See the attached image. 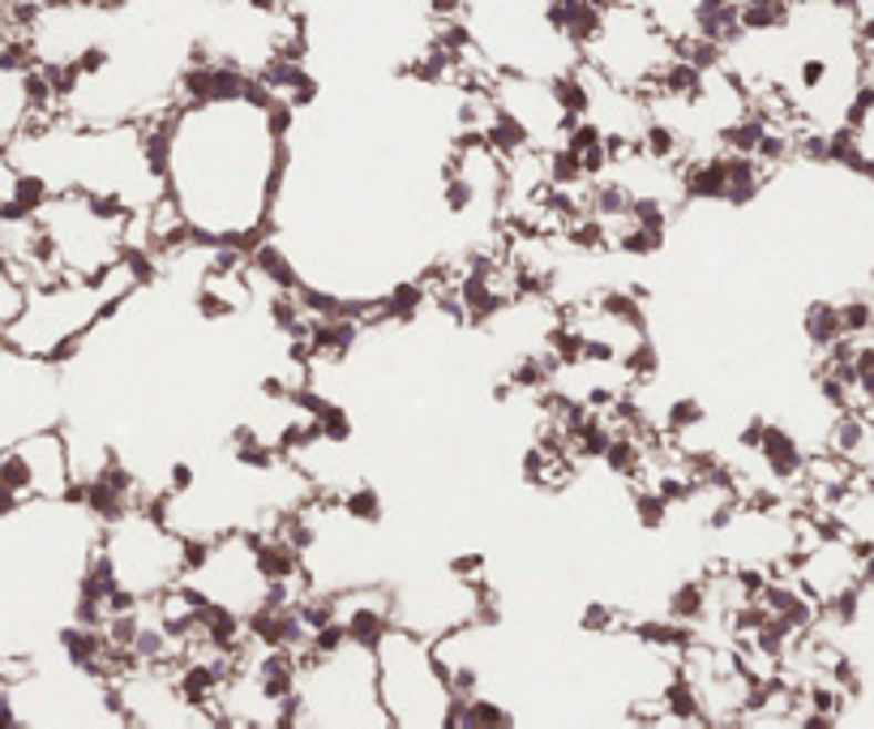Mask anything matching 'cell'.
<instances>
[{
    "label": "cell",
    "instance_id": "obj_1",
    "mask_svg": "<svg viewBox=\"0 0 874 729\" xmlns=\"http://www.w3.org/2000/svg\"><path fill=\"white\" fill-rule=\"evenodd\" d=\"M378 696L390 726H451L454 691L433 653V639L390 627L378 644Z\"/></svg>",
    "mask_w": 874,
    "mask_h": 729
},
{
    "label": "cell",
    "instance_id": "obj_2",
    "mask_svg": "<svg viewBox=\"0 0 874 729\" xmlns=\"http://www.w3.org/2000/svg\"><path fill=\"white\" fill-rule=\"evenodd\" d=\"M832 146H841L844 160L853 167H862V172L874 181V91L862 95V103H857L853 116H849V125L832 137Z\"/></svg>",
    "mask_w": 874,
    "mask_h": 729
},
{
    "label": "cell",
    "instance_id": "obj_3",
    "mask_svg": "<svg viewBox=\"0 0 874 729\" xmlns=\"http://www.w3.org/2000/svg\"><path fill=\"white\" fill-rule=\"evenodd\" d=\"M22 300H27V284L18 279V270L0 258V335L9 331V322L22 314Z\"/></svg>",
    "mask_w": 874,
    "mask_h": 729
},
{
    "label": "cell",
    "instance_id": "obj_4",
    "mask_svg": "<svg viewBox=\"0 0 874 729\" xmlns=\"http://www.w3.org/2000/svg\"><path fill=\"white\" fill-rule=\"evenodd\" d=\"M13 18H22V13H34V9H48V4H65V0H0Z\"/></svg>",
    "mask_w": 874,
    "mask_h": 729
}]
</instances>
